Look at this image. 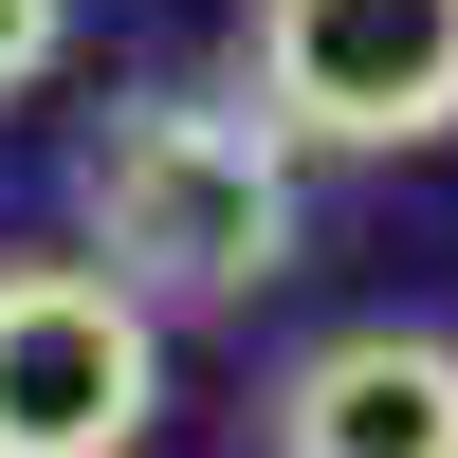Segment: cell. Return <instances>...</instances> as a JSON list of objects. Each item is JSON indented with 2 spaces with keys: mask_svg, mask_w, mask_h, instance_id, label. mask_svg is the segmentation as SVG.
<instances>
[{
  "mask_svg": "<svg viewBox=\"0 0 458 458\" xmlns=\"http://www.w3.org/2000/svg\"><path fill=\"white\" fill-rule=\"evenodd\" d=\"M73 239L147 293V312H257V293L312 257L293 202V129L220 92H110L73 147Z\"/></svg>",
  "mask_w": 458,
  "mask_h": 458,
  "instance_id": "obj_1",
  "label": "cell"
},
{
  "mask_svg": "<svg viewBox=\"0 0 458 458\" xmlns=\"http://www.w3.org/2000/svg\"><path fill=\"white\" fill-rule=\"evenodd\" d=\"M165 422V312L110 257H0V458H129Z\"/></svg>",
  "mask_w": 458,
  "mask_h": 458,
  "instance_id": "obj_2",
  "label": "cell"
},
{
  "mask_svg": "<svg viewBox=\"0 0 458 458\" xmlns=\"http://www.w3.org/2000/svg\"><path fill=\"white\" fill-rule=\"evenodd\" d=\"M239 73L293 147H440L458 129V0H257Z\"/></svg>",
  "mask_w": 458,
  "mask_h": 458,
  "instance_id": "obj_3",
  "label": "cell"
},
{
  "mask_svg": "<svg viewBox=\"0 0 458 458\" xmlns=\"http://www.w3.org/2000/svg\"><path fill=\"white\" fill-rule=\"evenodd\" d=\"M276 458H458V330H330L276 367Z\"/></svg>",
  "mask_w": 458,
  "mask_h": 458,
  "instance_id": "obj_4",
  "label": "cell"
},
{
  "mask_svg": "<svg viewBox=\"0 0 458 458\" xmlns=\"http://www.w3.org/2000/svg\"><path fill=\"white\" fill-rule=\"evenodd\" d=\"M55 55H73V0H0V110H19Z\"/></svg>",
  "mask_w": 458,
  "mask_h": 458,
  "instance_id": "obj_5",
  "label": "cell"
}]
</instances>
